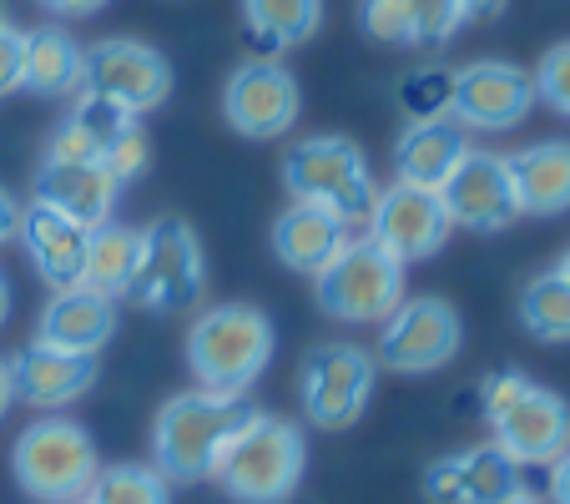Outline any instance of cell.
I'll return each mask as SVG.
<instances>
[{
	"label": "cell",
	"instance_id": "12",
	"mask_svg": "<svg viewBox=\"0 0 570 504\" xmlns=\"http://www.w3.org/2000/svg\"><path fill=\"white\" fill-rule=\"evenodd\" d=\"M298 81H293L288 66H278L273 56L258 61H243L223 87V117L237 137L248 141H278L293 131L298 121Z\"/></svg>",
	"mask_w": 570,
	"mask_h": 504
},
{
	"label": "cell",
	"instance_id": "38",
	"mask_svg": "<svg viewBox=\"0 0 570 504\" xmlns=\"http://www.w3.org/2000/svg\"><path fill=\"white\" fill-rule=\"evenodd\" d=\"M51 16H91V11H101L107 0H41Z\"/></svg>",
	"mask_w": 570,
	"mask_h": 504
},
{
	"label": "cell",
	"instance_id": "45",
	"mask_svg": "<svg viewBox=\"0 0 570 504\" xmlns=\"http://www.w3.org/2000/svg\"><path fill=\"white\" fill-rule=\"evenodd\" d=\"M71 504H87V500H71Z\"/></svg>",
	"mask_w": 570,
	"mask_h": 504
},
{
	"label": "cell",
	"instance_id": "33",
	"mask_svg": "<svg viewBox=\"0 0 570 504\" xmlns=\"http://www.w3.org/2000/svg\"><path fill=\"white\" fill-rule=\"evenodd\" d=\"M358 26L379 46H410V0H358Z\"/></svg>",
	"mask_w": 570,
	"mask_h": 504
},
{
	"label": "cell",
	"instance_id": "43",
	"mask_svg": "<svg viewBox=\"0 0 570 504\" xmlns=\"http://www.w3.org/2000/svg\"><path fill=\"white\" fill-rule=\"evenodd\" d=\"M556 273H560V278H566V283H570V247H566V253H560V263H556Z\"/></svg>",
	"mask_w": 570,
	"mask_h": 504
},
{
	"label": "cell",
	"instance_id": "42",
	"mask_svg": "<svg viewBox=\"0 0 570 504\" xmlns=\"http://www.w3.org/2000/svg\"><path fill=\"white\" fill-rule=\"evenodd\" d=\"M6 313H11V283L0 278V323H6Z\"/></svg>",
	"mask_w": 570,
	"mask_h": 504
},
{
	"label": "cell",
	"instance_id": "9",
	"mask_svg": "<svg viewBox=\"0 0 570 504\" xmlns=\"http://www.w3.org/2000/svg\"><path fill=\"white\" fill-rule=\"evenodd\" d=\"M379 364L358 344H318L298 368V398L308 424L318 429H354L374 398Z\"/></svg>",
	"mask_w": 570,
	"mask_h": 504
},
{
	"label": "cell",
	"instance_id": "11",
	"mask_svg": "<svg viewBox=\"0 0 570 504\" xmlns=\"http://www.w3.org/2000/svg\"><path fill=\"white\" fill-rule=\"evenodd\" d=\"M464 344V323L454 303L444 298H404L384 323H379L374 364L394 374H434L444 368Z\"/></svg>",
	"mask_w": 570,
	"mask_h": 504
},
{
	"label": "cell",
	"instance_id": "36",
	"mask_svg": "<svg viewBox=\"0 0 570 504\" xmlns=\"http://www.w3.org/2000/svg\"><path fill=\"white\" fill-rule=\"evenodd\" d=\"M550 504H570V449L550 464Z\"/></svg>",
	"mask_w": 570,
	"mask_h": 504
},
{
	"label": "cell",
	"instance_id": "22",
	"mask_svg": "<svg viewBox=\"0 0 570 504\" xmlns=\"http://www.w3.org/2000/svg\"><path fill=\"white\" fill-rule=\"evenodd\" d=\"M344 243H348V223L313 202H288L278 213V223H273V253H278L283 268L303 273V278L328 268Z\"/></svg>",
	"mask_w": 570,
	"mask_h": 504
},
{
	"label": "cell",
	"instance_id": "34",
	"mask_svg": "<svg viewBox=\"0 0 570 504\" xmlns=\"http://www.w3.org/2000/svg\"><path fill=\"white\" fill-rule=\"evenodd\" d=\"M147 161H151V141H147V131L141 127H127L107 151H101V167H107L121 187L137 182V177L147 172Z\"/></svg>",
	"mask_w": 570,
	"mask_h": 504
},
{
	"label": "cell",
	"instance_id": "1",
	"mask_svg": "<svg viewBox=\"0 0 570 504\" xmlns=\"http://www.w3.org/2000/svg\"><path fill=\"white\" fill-rule=\"evenodd\" d=\"M253 418V404L243 394H187L167 398L151 424V464L167 474V484H203L213 480L227 439Z\"/></svg>",
	"mask_w": 570,
	"mask_h": 504
},
{
	"label": "cell",
	"instance_id": "13",
	"mask_svg": "<svg viewBox=\"0 0 570 504\" xmlns=\"http://www.w3.org/2000/svg\"><path fill=\"white\" fill-rule=\"evenodd\" d=\"M535 107V81L515 61H470L450 81V117L464 131H515Z\"/></svg>",
	"mask_w": 570,
	"mask_h": 504
},
{
	"label": "cell",
	"instance_id": "19",
	"mask_svg": "<svg viewBox=\"0 0 570 504\" xmlns=\"http://www.w3.org/2000/svg\"><path fill=\"white\" fill-rule=\"evenodd\" d=\"M97 384V358L91 354H66L51 344H26L11 358V388L21 404L31 408H66Z\"/></svg>",
	"mask_w": 570,
	"mask_h": 504
},
{
	"label": "cell",
	"instance_id": "15",
	"mask_svg": "<svg viewBox=\"0 0 570 504\" xmlns=\"http://www.w3.org/2000/svg\"><path fill=\"white\" fill-rule=\"evenodd\" d=\"M440 202L450 213V227H470V233H505L510 223H520V197L500 151H464L450 182L440 187Z\"/></svg>",
	"mask_w": 570,
	"mask_h": 504
},
{
	"label": "cell",
	"instance_id": "44",
	"mask_svg": "<svg viewBox=\"0 0 570 504\" xmlns=\"http://www.w3.org/2000/svg\"><path fill=\"white\" fill-rule=\"evenodd\" d=\"M0 26H11V16H6V6H0Z\"/></svg>",
	"mask_w": 570,
	"mask_h": 504
},
{
	"label": "cell",
	"instance_id": "39",
	"mask_svg": "<svg viewBox=\"0 0 570 504\" xmlns=\"http://www.w3.org/2000/svg\"><path fill=\"white\" fill-rule=\"evenodd\" d=\"M16 404V388H11V364L0 358V418H6V408Z\"/></svg>",
	"mask_w": 570,
	"mask_h": 504
},
{
	"label": "cell",
	"instance_id": "10",
	"mask_svg": "<svg viewBox=\"0 0 570 504\" xmlns=\"http://www.w3.org/2000/svg\"><path fill=\"white\" fill-rule=\"evenodd\" d=\"M81 91L141 117L173 97V66L157 46L131 41V36H107V41L81 51Z\"/></svg>",
	"mask_w": 570,
	"mask_h": 504
},
{
	"label": "cell",
	"instance_id": "25",
	"mask_svg": "<svg viewBox=\"0 0 570 504\" xmlns=\"http://www.w3.org/2000/svg\"><path fill=\"white\" fill-rule=\"evenodd\" d=\"M21 87L36 97H71L81 91V46L61 26H36L26 31V71Z\"/></svg>",
	"mask_w": 570,
	"mask_h": 504
},
{
	"label": "cell",
	"instance_id": "3",
	"mask_svg": "<svg viewBox=\"0 0 570 504\" xmlns=\"http://www.w3.org/2000/svg\"><path fill=\"white\" fill-rule=\"evenodd\" d=\"M303 470H308V439L298 424L253 408L248 424L227 439L213 480L237 504H288L303 484Z\"/></svg>",
	"mask_w": 570,
	"mask_h": 504
},
{
	"label": "cell",
	"instance_id": "32",
	"mask_svg": "<svg viewBox=\"0 0 570 504\" xmlns=\"http://www.w3.org/2000/svg\"><path fill=\"white\" fill-rule=\"evenodd\" d=\"M530 81H535V101H546L556 117L570 121V41L550 46V51L540 56V66H535Z\"/></svg>",
	"mask_w": 570,
	"mask_h": 504
},
{
	"label": "cell",
	"instance_id": "24",
	"mask_svg": "<svg viewBox=\"0 0 570 504\" xmlns=\"http://www.w3.org/2000/svg\"><path fill=\"white\" fill-rule=\"evenodd\" d=\"M141 253V227L131 223H101L87 237V268H81V288L101 293V298H127L131 273H137Z\"/></svg>",
	"mask_w": 570,
	"mask_h": 504
},
{
	"label": "cell",
	"instance_id": "35",
	"mask_svg": "<svg viewBox=\"0 0 570 504\" xmlns=\"http://www.w3.org/2000/svg\"><path fill=\"white\" fill-rule=\"evenodd\" d=\"M21 71H26V31L0 26V97L21 91Z\"/></svg>",
	"mask_w": 570,
	"mask_h": 504
},
{
	"label": "cell",
	"instance_id": "30",
	"mask_svg": "<svg viewBox=\"0 0 570 504\" xmlns=\"http://www.w3.org/2000/svg\"><path fill=\"white\" fill-rule=\"evenodd\" d=\"M450 81H454V71H440V66L410 71L399 81V107H404V117L410 121L450 117Z\"/></svg>",
	"mask_w": 570,
	"mask_h": 504
},
{
	"label": "cell",
	"instance_id": "31",
	"mask_svg": "<svg viewBox=\"0 0 570 504\" xmlns=\"http://www.w3.org/2000/svg\"><path fill=\"white\" fill-rule=\"evenodd\" d=\"M464 21H470V16H464V0H410V46L434 51V46L450 41Z\"/></svg>",
	"mask_w": 570,
	"mask_h": 504
},
{
	"label": "cell",
	"instance_id": "7",
	"mask_svg": "<svg viewBox=\"0 0 570 504\" xmlns=\"http://www.w3.org/2000/svg\"><path fill=\"white\" fill-rule=\"evenodd\" d=\"M313 298L338 323H384L404 303V263L374 237H348L328 268L313 273Z\"/></svg>",
	"mask_w": 570,
	"mask_h": 504
},
{
	"label": "cell",
	"instance_id": "26",
	"mask_svg": "<svg viewBox=\"0 0 570 504\" xmlns=\"http://www.w3.org/2000/svg\"><path fill=\"white\" fill-rule=\"evenodd\" d=\"M243 16L263 51H288L318 31L323 0H243Z\"/></svg>",
	"mask_w": 570,
	"mask_h": 504
},
{
	"label": "cell",
	"instance_id": "27",
	"mask_svg": "<svg viewBox=\"0 0 570 504\" xmlns=\"http://www.w3.org/2000/svg\"><path fill=\"white\" fill-rule=\"evenodd\" d=\"M520 328L540 344H570V283L556 268L535 273L520 293Z\"/></svg>",
	"mask_w": 570,
	"mask_h": 504
},
{
	"label": "cell",
	"instance_id": "29",
	"mask_svg": "<svg viewBox=\"0 0 570 504\" xmlns=\"http://www.w3.org/2000/svg\"><path fill=\"white\" fill-rule=\"evenodd\" d=\"M66 121H71V127L91 141L97 161H101V151L121 137V131L137 127V117H131V111L111 107V101H101V97H87V91H76V107H71V117H66Z\"/></svg>",
	"mask_w": 570,
	"mask_h": 504
},
{
	"label": "cell",
	"instance_id": "14",
	"mask_svg": "<svg viewBox=\"0 0 570 504\" xmlns=\"http://www.w3.org/2000/svg\"><path fill=\"white\" fill-rule=\"evenodd\" d=\"M364 237H374L389 258L410 268V263L434 258V253L450 243V213H444L440 192H430V187L394 182L374 197Z\"/></svg>",
	"mask_w": 570,
	"mask_h": 504
},
{
	"label": "cell",
	"instance_id": "4",
	"mask_svg": "<svg viewBox=\"0 0 570 504\" xmlns=\"http://www.w3.org/2000/svg\"><path fill=\"white\" fill-rule=\"evenodd\" d=\"M480 408L490 424V444L510 454L520 470L556 464L570 449V404L556 388L525 378L520 368H500L480 384Z\"/></svg>",
	"mask_w": 570,
	"mask_h": 504
},
{
	"label": "cell",
	"instance_id": "16",
	"mask_svg": "<svg viewBox=\"0 0 570 504\" xmlns=\"http://www.w3.org/2000/svg\"><path fill=\"white\" fill-rule=\"evenodd\" d=\"M525 490L520 464L500 444H470L424 470V500L430 504H500Z\"/></svg>",
	"mask_w": 570,
	"mask_h": 504
},
{
	"label": "cell",
	"instance_id": "41",
	"mask_svg": "<svg viewBox=\"0 0 570 504\" xmlns=\"http://www.w3.org/2000/svg\"><path fill=\"white\" fill-rule=\"evenodd\" d=\"M500 504H546L540 494H530V490H520V494H510V500H500Z\"/></svg>",
	"mask_w": 570,
	"mask_h": 504
},
{
	"label": "cell",
	"instance_id": "8",
	"mask_svg": "<svg viewBox=\"0 0 570 504\" xmlns=\"http://www.w3.org/2000/svg\"><path fill=\"white\" fill-rule=\"evenodd\" d=\"M203 288L207 258L193 227L183 217H157L151 227H141V253L127 298L147 313H187L203 303Z\"/></svg>",
	"mask_w": 570,
	"mask_h": 504
},
{
	"label": "cell",
	"instance_id": "2",
	"mask_svg": "<svg viewBox=\"0 0 570 504\" xmlns=\"http://www.w3.org/2000/svg\"><path fill=\"white\" fill-rule=\"evenodd\" d=\"M273 348H278L273 318L253 303H217V308L197 313L187 328V368L207 394L248 398V388L268 374Z\"/></svg>",
	"mask_w": 570,
	"mask_h": 504
},
{
	"label": "cell",
	"instance_id": "28",
	"mask_svg": "<svg viewBox=\"0 0 570 504\" xmlns=\"http://www.w3.org/2000/svg\"><path fill=\"white\" fill-rule=\"evenodd\" d=\"M87 504H173V484L157 464H101Z\"/></svg>",
	"mask_w": 570,
	"mask_h": 504
},
{
	"label": "cell",
	"instance_id": "21",
	"mask_svg": "<svg viewBox=\"0 0 570 504\" xmlns=\"http://www.w3.org/2000/svg\"><path fill=\"white\" fill-rule=\"evenodd\" d=\"M470 151V131L454 117H430V121H410L404 137L394 141V182L410 187H430L440 192L450 182V172Z\"/></svg>",
	"mask_w": 570,
	"mask_h": 504
},
{
	"label": "cell",
	"instance_id": "23",
	"mask_svg": "<svg viewBox=\"0 0 570 504\" xmlns=\"http://www.w3.org/2000/svg\"><path fill=\"white\" fill-rule=\"evenodd\" d=\"M505 161L520 197V217L570 213V141H530V147L510 151Z\"/></svg>",
	"mask_w": 570,
	"mask_h": 504
},
{
	"label": "cell",
	"instance_id": "20",
	"mask_svg": "<svg viewBox=\"0 0 570 504\" xmlns=\"http://www.w3.org/2000/svg\"><path fill=\"white\" fill-rule=\"evenodd\" d=\"M117 333V298H101L91 288H56L51 303L41 308V323H36V344L66 348V354H91L111 344Z\"/></svg>",
	"mask_w": 570,
	"mask_h": 504
},
{
	"label": "cell",
	"instance_id": "40",
	"mask_svg": "<svg viewBox=\"0 0 570 504\" xmlns=\"http://www.w3.org/2000/svg\"><path fill=\"white\" fill-rule=\"evenodd\" d=\"M505 0H464V16H500Z\"/></svg>",
	"mask_w": 570,
	"mask_h": 504
},
{
	"label": "cell",
	"instance_id": "18",
	"mask_svg": "<svg viewBox=\"0 0 570 504\" xmlns=\"http://www.w3.org/2000/svg\"><path fill=\"white\" fill-rule=\"evenodd\" d=\"M16 237H21L31 268L41 273L51 288H76V283H81L91 227L71 223L66 213H56V207H46V202H31V207H21Z\"/></svg>",
	"mask_w": 570,
	"mask_h": 504
},
{
	"label": "cell",
	"instance_id": "5",
	"mask_svg": "<svg viewBox=\"0 0 570 504\" xmlns=\"http://www.w3.org/2000/svg\"><path fill=\"white\" fill-rule=\"evenodd\" d=\"M283 187L293 202L328 207L334 217H344L348 227L368 223L374 213L379 182L368 172V157L358 151V141L348 137H303L283 157Z\"/></svg>",
	"mask_w": 570,
	"mask_h": 504
},
{
	"label": "cell",
	"instance_id": "6",
	"mask_svg": "<svg viewBox=\"0 0 570 504\" xmlns=\"http://www.w3.org/2000/svg\"><path fill=\"white\" fill-rule=\"evenodd\" d=\"M101 459L91 434L76 418L46 414L36 424H26L21 439L11 449V474L36 504H71L87 500L91 480H97Z\"/></svg>",
	"mask_w": 570,
	"mask_h": 504
},
{
	"label": "cell",
	"instance_id": "37",
	"mask_svg": "<svg viewBox=\"0 0 570 504\" xmlns=\"http://www.w3.org/2000/svg\"><path fill=\"white\" fill-rule=\"evenodd\" d=\"M16 223H21V207H16V197L0 187V247L16 237Z\"/></svg>",
	"mask_w": 570,
	"mask_h": 504
},
{
	"label": "cell",
	"instance_id": "17",
	"mask_svg": "<svg viewBox=\"0 0 570 504\" xmlns=\"http://www.w3.org/2000/svg\"><path fill=\"white\" fill-rule=\"evenodd\" d=\"M117 192H121V182L101 167L97 157H87V161L46 157L41 172H36V202L56 207V213H66L81 227L111 223V213H117Z\"/></svg>",
	"mask_w": 570,
	"mask_h": 504
}]
</instances>
